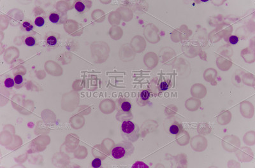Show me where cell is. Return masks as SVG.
<instances>
[{
  "label": "cell",
  "instance_id": "cell-1",
  "mask_svg": "<svg viewBox=\"0 0 255 168\" xmlns=\"http://www.w3.org/2000/svg\"><path fill=\"white\" fill-rule=\"evenodd\" d=\"M121 136L124 141L135 142L140 137V129L139 126L131 121H124L120 127Z\"/></svg>",
  "mask_w": 255,
  "mask_h": 168
},
{
  "label": "cell",
  "instance_id": "cell-2",
  "mask_svg": "<svg viewBox=\"0 0 255 168\" xmlns=\"http://www.w3.org/2000/svg\"><path fill=\"white\" fill-rule=\"evenodd\" d=\"M135 151L132 142L123 141L114 145L111 149V155L116 160L126 159L130 157Z\"/></svg>",
  "mask_w": 255,
  "mask_h": 168
},
{
  "label": "cell",
  "instance_id": "cell-3",
  "mask_svg": "<svg viewBox=\"0 0 255 168\" xmlns=\"http://www.w3.org/2000/svg\"><path fill=\"white\" fill-rule=\"evenodd\" d=\"M117 110L119 113H130L132 103L128 99L120 97L116 101Z\"/></svg>",
  "mask_w": 255,
  "mask_h": 168
},
{
  "label": "cell",
  "instance_id": "cell-4",
  "mask_svg": "<svg viewBox=\"0 0 255 168\" xmlns=\"http://www.w3.org/2000/svg\"><path fill=\"white\" fill-rule=\"evenodd\" d=\"M66 17L63 13L52 12L48 15V19L54 24H61L65 21Z\"/></svg>",
  "mask_w": 255,
  "mask_h": 168
},
{
  "label": "cell",
  "instance_id": "cell-5",
  "mask_svg": "<svg viewBox=\"0 0 255 168\" xmlns=\"http://www.w3.org/2000/svg\"><path fill=\"white\" fill-rule=\"evenodd\" d=\"M91 5L92 3L91 2L81 1V0H78V1L75 2L74 8L75 9V10L77 12L82 14V13H84L87 10V8L90 9Z\"/></svg>",
  "mask_w": 255,
  "mask_h": 168
},
{
  "label": "cell",
  "instance_id": "cell-6",
  "mask_svg": "<svg viewBox=\"0 0 255 168\" xmlns=\"http://www.w3.org/2000/svg\"><path fill=\"white\" fill-rule=\"evenodd\" d=\"M59 39H60V35L57 33L51 32L47 35L45 38V42L48 47H54L57 45Z\"/></svg>",
  "mask_w": 255,
  "mask_h": 168
},
{
  "label": "cell",
  "instance_id": "cell-7",
  "mask_svg": "<svg viewBox=\"0 0 255 168\" xmlns=\"http://www.w3.org/2000/svg\"><path fill=\"white\" fill-rule=\"evenodd\" d=\"M151 97V92L148 90L142 91L137 98V103L140 106H145L148 103Z\"/></svg>",
  "mask_w": 255,
  "mask_h": 168
},
{
  "label": "cell",
  "instance_id": "cell-8",
  "mask_svg": "<svg viewBox=\"0 0 255 168\" xmlns=\"http://www.w3.org/2000/svg\"><path fill=\"white\" fill-rule=\"evenodd\" d=\"M14 82H15V87L16 88H20L24 85V77L23 75L20 73H17L14 76Z\"/></svg>",
  "mask_w": 255,
  "mask_h": 168
},
{
  "label": "cell",
  "instance_id": "cell-9",
  "mask_svg": "<svg viewBox=\"0 0 255 168\" xmlns=\"http://www.w3.org/2000/svg\"><path fill=\"white\" fill-rule=\"evenodd\" d=\"M3 85L8 89H12L14 87H15L14 79L11 76L6 77L3 82Z\"/></svg>",
  "mask_w": 255,
  "mask_h": 168
},
{
  "label": "cell",
  "instance_id": "cell-10",
  "mask_svg": "<svg viewBox=\"0 0 255 168\" xmlns=\"http://www.w3.org/2000/svg\"><path fill=\"white\" fill-rule=\"evenodd\" d=\"M21 28L23 31L26 32H31L33 30L34 25L33 24L31 21H24L21 26Z\"/></svg>",
  "mask_w": 255,
  "mask_h": 168
},
{
  "label": "cell",
  "instance_id": "cell-11",
  "mask_svg": "<svg viewBox=\"0 0 255 168\" xmlns=\"http://www.w3.org/2000/svg\"><path fill=\"white\" fill-rule=\"evenodd\" d=\"M24 42L28 47H33L36 45V40L35 37L31 35H29V36H26V38H24Z\"/></svg>",
  "mask_w": 255,
  "mask_h": 168
},
{
  "label": "cell",
  "instance_id": "cell-12",
  "mask_svg": "<svg viewBox=\"0 0 255 168\" xmlns=\"http://www.w3.org/2000/svg\"><path fill=\"white\" fill-rule=\"evenodd\" d=\"M181 131H182L181 125L173 124L170 127V132L172 134H173V135H177L179 134Z\"/></svg>",
  "mask_w": 255,
  "mask_h": 168
},
{
  "label": "cell",
  "instance_id": "cell-13",
  "mask_svg": "<svg viewBox=\"0 0 255 168\" xmlns=\"http://www.w3.org/2000/svg\"><path fill=\"white\" fill-rule=\"evenodd\" d=\"M35 24L37 26V27H42L44 26L45 23V17L43 16H38L35 18V22H34Z\"/></svg>",
  "mask_w": 255,
  "mask_h": 168
},
{
  "label": "cell",
  "instance_id": "cell-14",
  "mask_svg": "<svg viewBox=\"0 0 255 168\" xmlns=\"http://www.w3.org/2000/svg\"><path fill=\"white\" fill-rule=\"evenodd\" d=\"M102 165V161L98 159V158H96V159H94L93 161H92V166L94 168H98V167H100Z\"/></svg>",
  "mask_w": 255,
  "mask_h": 168
},
{
  "label": "cell",
  "instance_id": "cell-15",
  "mask_svg": "<svg viewBox=\"0 0 255 168\" xmlns=\"http://www.w3.org/2000/svg\"><path fill=\"white\" fill-rule=\"evenodd\" d=\"M228 41L231 44L235 45V44H237L239 42V38L237 36L232 35V36H230V38L228 39Z\"/></svg>",
  "mask_w": 255,
  "mask_h": 168
},
{
  "label": "cell",
  "instance_id": "cell-16",
  "mask_svg": "<svg viewBox=\"0 0 255 168\" xmlns=\"http://www.w3.org/2000/svg\"><path fill=\"white\" fill-rule=\"evenodd\" d=\"M170 84V82L169 83V82H161V85H160L161 90H162V91L167 90L168 88L170 87V85H171V84Z\"/></svg>",
  "mask_w": 255,
  "mask_h": 168
}]
</instances>
